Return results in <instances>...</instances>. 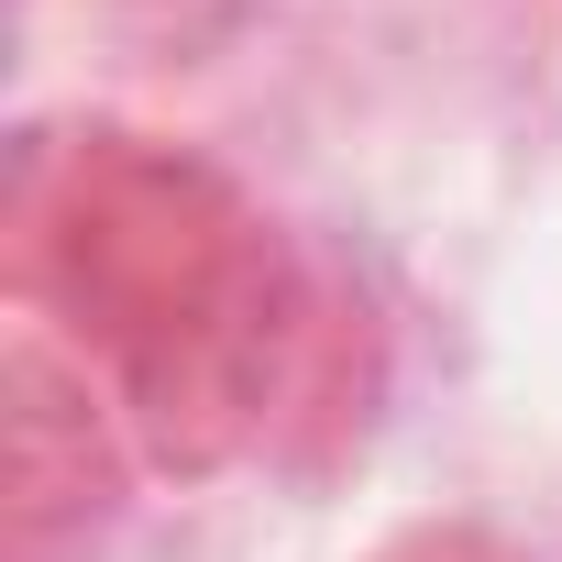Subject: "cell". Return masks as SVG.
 I'll return each mask as SVG.
<instances>
[{
    "instance_id": "1",
    "label": "cell",
    "mask_w": 562,
    "mask_h": 562,
    "mask_svg": "<svg viewBox=\"0 0 562 562\" xmlns=\"http://www.w3.org/2000/svg\"><path fill=\"white\" fill-rule=\"evenodd\" d=\"M12 299L67 331L133 419L144 474H221L276 441L321 265L243 177L144 122H34L12 144Z\"/></svg>"
},
{
    "instance_id": "2",
    "label": "cell",
    "mask_w": 562,
    "mask_h": 562,
    "mask_svg": "<svg viewBox=\"0 0 562 562\" xmlns=\"http://www.w3.org/2000/svg\"><path fill=\"white\" fill-rule=\"evenodd\" d=\"M133 419L45 321L0 342V562H89L133 507Z\"/></svg>"
},
{
    "instance_id": "3",
    "label": "cell",
    "mask_w": 562,
    "mask_h": 562,
    "mask_svg": "<svg viewBox=\"0 0 562 562\" xmlns=\"http://www.w3.org/2000/svg\"><path fill=\"white\" fill-rule=\"evenodd\" d=\"M375 397H386V331L353 288H331L321 276V299H310V331H299V375H288V408H276V463H299V474H331L364 452L375 430Z\"/></svg>"
},
{
    "instance_id": "4",
    "label": "cell",
    "mask_w": 562,
    "mask_h": 562,
    "mask_svg": "<svg viewBox=\"0 0 562 562\" xmlns=\"http://www.w3.org/2000/svg\"><path fill=\"white\" fill-rule=\"evenodd\" d=\"M89 12H100L111 34L155 45V56H210V45H232V34L254 23V0H89Z\"/></svg>"
},
{
    "instance_id": "5",
    "label": "cell",
    "mask_w": 562,
    "mask_h": 562,
    "mask_svg": "<svg viewBox=\"0 0 562 562\" xmlns=\"http://www.w3.org/2000/svg\"><path fill=\"white\" fill-rule=\"evenodd\" d=\"M364 562H518V540L452 507V518H408V529H386Z\"/></svg>"
}]
</instances>
